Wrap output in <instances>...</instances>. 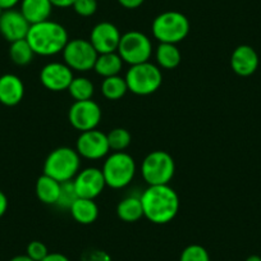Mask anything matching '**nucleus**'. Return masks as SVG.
Wrapping results in <instances>:
<instances>
[{"instance_id":"1","label":"nucleus","mask_w":261,"mask_h":261,"mask_svg":"<svg viewBox=\"0 0 261 261\" xmlns=\"http://www.w3.org/2000/svg\"><path fill=\"white\" fill-rule=\"evenodd\" d=\"M144 217L154 224L172 222L179 210V197L169 185L149 186L140 196Z\"/></svg>"},{"instance_id":"28","label":"nucleus","mask_w":261,"mask_h":261,"mask_svg":"<svg viewBox=\"0 0 261 261\" xmlns=\"http://www.w3.org/2000/svg\"><path fill=\"white\" fill-rule=\"evenodd\" d=\"M179 261H210V255L206 248L201 245L193 243L182 251Z\"/></svg>"},{"instance_id":"15","label":"nucleus","mask_w":261,"mask_h":261,"mask_svg":"<svg viewBox=\"0 0 261 261\" xmlns=\"http://www.w3.org/2000/svg\"><path fill=\"white\" fill-rule=\"evenodd\" d=\"M31 24L29 23L21 11L8 9L0 17V34L7 41L14 42L26 39Z\"/></svg>"},{"instance_id":"10","label":"nucleus","mask_w":261,"mask_h":261,"mask_svg":"<svg viewBox=\"0 0 261 261\" xmlns=\"http://www.w3.org/2000/svg\"><path fill=\"white\" fill-rule=\"evenodd\" d=\"M101 108L94 100H84V101H74L69 108L68 119L72 127L80 132L96 129L99 123L101 122Z\"/></svg>"},{"instance_id":"20","label":"nucleus","mask_w":261,"mask_h":261,"mask_svg":"<svg viewBox=\"0 0 261 261\" xmlns=\"http://www.w3.org/2000/svg\"><path fill=\"white\" fill-rule=\"evenodd\" d=\"M60 187H62V183L49 175L42 174L36 180L37 199L46 205H57L60 196Z\"/></svg>"},{"instance_id":"3","label":"nucleus","mask_w":261,"mask_h":261,"mask_svg":"<svg viewBox=\"0 0 261 261\" xmlns=\"http://www.w3.org/2000/svg\"><path fill=\"white\" fill-rule=\"evenodd\" d=\"M81 156L76 149L60 146L53 150L44 163V174L54 178L58 182L72 180L80 172Z\"/></svg>"},{"instance_id":"34","label":"nucleus","mask_w":261,"mask_h":261,"mask_svg":"<svg viewBox=\"0 0 261 261\" xmlns=\"http://www.w3.org/2000/svg\"><path fill=\"white\" fill-rule=\"evenodd\" d=\"M41 261H71L68 257L63 253L59 252H49L45 258H42Z\"/></svg>"},{"instance_id":"37","label":"nucleus","mask_w":261,"mask_h":261,"mask_svg":"<svg viewBox=\"0 0 261 261\" xmlns=\"http://www.w3.org/2000/svg\"><path fill=\"white\" fill-rule=\"evenodd\" d=\"M21 0H0V8H3L4 11L8 9H13Z\"/></svg>"},{"instance_id":"2","label":"nucleus","mask_w":261,"mask_h":261,"mask_svg":"<svg viewBox=\"0 0 261 261\" xmlns=\"http://www.w3.org/2000/svg\"><path fill=\"white\" fill-rule=\"evenodd\" d=\"M26 40L31 45L35 54L51 57L63 51L69 41V37L64 26L47 19L40 23L31 24Z\"/></svg>"},{"instance_id":"36","label":"nucleus","mask_w":261,"mask_h":261,"mask_svg":"<svg viewBox=\"0 0 261 261\" xmlns=\"http://www.w3.org/2000/svg\"><path fill=\"white\" fill-rule=\"evenodd\" d=\"M7 209H8V199H7L6 193L0 191V218L6 214Z\"/></svg>"},{"instance_id":"6","label":"nucleus","mask_w":261,"mask_h":261,"mask_svg":"<svg viewBox=\"0 0 261 261\" xmlns=\"http://www.w3.org/2000/svg\"><path fill=\"white\" fill-rule=\"evenodd\" d=\"M128 91L140 96H147L160 89L163 84L162 69L150 62L130 65L125 73Z\"/></svg>"},{"instance_id":"4","label":"nucleus","mask_w":261,"mask_h":261,"mask_svg":"<svg viewBox=\"0 0 261 261\" xmlns=\"http://www.w3.org/2000/svg\"><path fill=\"white\" fill-rule=\"evenodd\" d=\"M151 30L152 35L159 42L177 45L187 37L190 32V21L180 12H164L154 19Z\"/></svg>"},{"instance_id":"14","label":"nucleus","mask_w":261,"mask_h":261,"mask_svg":"<svg viewBox=\"0 0 261 261\" xmlns=\"http://www.w3.org/2000/svg\"><path fill=\"white\" fill-rule=\"evenodd\" d=\"M120 37L122 35L114 23L100 22L94 26L90 34V42L95 47L97 54H105V53L117 51Z\"/></svg>"},{"instance_id":"31","label":"nucleus","mask_w":261,"mask_h":261,"mask_svg":"<svg viewBox=\"0 0 261 261\" xmlns=\"http://www.w3.org/2000/svg\"><path fill=\"white\" fill-rule=\"evenodd\" d=\"M47 253H49V250H47L46 245L41 241H32L27 246L26 255L34 261H41L42 258L46 257Z\"/></svg>"},{"instance_id":"35","label":"nucleus","mask_w":261,"mask_h":261,"mask_svg":"<svg viewBox=\"0 0 261 261\" xmlns=\"http://www.w3.org/2000/svg\"><path fill=\"white\" fill-rule=\"evenodd\" d=\"M74 2L76 0H50L53 7H57V8H69L73 6Z\"/></svg>"},{"instance_id":"26","label":"nucleus","mask_w":261,"mask_h":261,"mask_svg":"<svg viewBox=\"0 0 261 261\" xmlns=\"http://www.w3.org/2000/svg\"><path fill=\"white\" fill-rule=\"evenodd\" d=\"M68 92L74 101H84L91 100L94 96V84L87 77H74L68 87Z\"/></svg>"},{"instance_id":"24","label":"nucleus","mask_w":261,"mask_h":261,"mask_svg":"<svg viewBox=\"0 0 261 261\" xmlns=\"http://www.w3.org/2000/svg\"><path fill=\"white\" fill-rule=\"evenodd\" d=\"M127 91L128 86L125 79L124 77H120L119 74L118 76L107 77L101 84V92L104 97H107L108 100L122 99Z\"/></svg>"},{"instance_id":"25","label":"nucleus","mask_w":261,"mask_h":261,"mask_svg":"<svg viewBox=\"0 0 261 261\" xmlns=\"http://www.w3.org/2000/svg\"><path fill=\"white\" fill-rule=\"evenodd\" d=\"M34 50L26 39L18 40V41L11 42L9 47V57L12 62L17 65H27L34 59Z\"/></svg>"},{"instance_id":"17","label":"nucleus","mask_w":261,"mask_h":261,"mask_svg":"<svg viewBox=\"0 0 261 261\" xmlns=\"http://www.w3.org/2000/svg\"><path fill=\"white\" fill-rule=\"evenodd\" d=\"M24 96V85L18 76L12 73L0 77V102L6 107H16Z\"/></svg>"},{"instance_id":"9","label":"nucleus","mask_w":261,"mask_h":261,"mask_svg":"<svg viewBox=\"0 0 261 261\" xmlns=\"http://www.w3.org/2000/svg\"><path fill=\"white\" fill-rule=\"evenodd\" d=\"M64 63L72 71L87 72L94 69L97 59V51L90 40L73 39L69 40L62 51Z\"/></svg>"},{"instance_id":"16","label":"nucleus","mask_w":261,"mask_h":261,"mask_svg":"<svg viewBox=\"0 0 261 261\" xmlns=\"http://www.w3.org/2000/svg\"><path fill=\"white\" fill-rule=\"evenodd\" d=\"M230 67L233 72L241 77H248L256 72L258 67V55L250 45H240L230 57Z\"/></svg>"},{"instance_id":"22","label":"nucleus","mask_w":261,"mask_h":261,"mask_svg":"<svg viewBox=\"0 0 261 261\" xmlns=\"http://www.w3.org/2000/svg\"><path fill=\"white\" fill-rule=\"evenodd\" d=\"M117 215L125 223H135L144 217L141 199L137 196L124 197L117 206Z\"/></svg>"},{"instance_id":"30","label":"nucleus","mask_w":261,"mask_h":261,"mask_svg":"<svg viewBox=\"0 0 261 261\" xmlns=\"http://www.w3.org/2000/svg\"><path fill=\"white\" fill-rule=\"evenodd\" d=\"M97 2L99 0H76L72 8L79 16L91 17L97 11Z\"/></svg>"},{"instance_id":"32","label":"nucleus","mask_w":261,"mask_h":261,"mask_svg":"<svg viewBox=\"0 0 261 261\" xmlns=\"http://www.w3.org/2000/svg\"><path fill=\"white\" fill-rule=\"evenodd\" d=\"M86 261H112L110 256L107 252L100 250H95L89 252Z\"/></svg>"},{"instance_id":"5","label":"nucleus","mask_w":261,"mask_h":261,"mask_svg":"<svg viewBox=\"0 0 261 261\" xmlns=\"http://www.w3.org/2000/svg\"><path fill=\"white\" fill-rule=\"evenodd\" d=\"M102 175L108 187L120 190L134 180L136 174V162L124 151L108 155L102 165Z\"/></svg>"},{"instance_id":"27","label":"nucleus","mask_w":261,"mask_h":261,"mask_svg":"<svg viewBox=\"0 0 261 261\" xmlns=\"http://www.w3.org/2000/svg\"><path fill=\"white\" fill-rule=\"evenodd\" d=\"M107 137L110 150H113L114 152L124 151L132 141V136H130L129 132L125 128L120 127L110 130L109 134H107Z\"/></svg>"},{"instance_id":"12","label":"nucleus","mask_w":261,"mask_h":261,"mask_svg":"<svg viewBox=\"0 0 261 261\" xmlns=\"http://www.w3.org/2000/svg\"><path fill=\"white\" fill-rule=\"evenodd\" d=\"M73 79V71L64 62L47 63L40 72V81L42 86L53 92H62L68 90Z\"/></svg>"},{"instance_id":"11","label":"nucleus","mask_w":261,"mask_h":261,"mask_svg":"<svg viewBox=\"0 0 261 261\" xmlns=\"http://www.w3.org/2000/svg\"><path fill=\"white\" fill-rule=\"evenodd\" d=\"M76 150L80 156L89 160H99L110 151L107 134L99 129L81 132L76 142Z\"/></svg>"},{"instance_id":"33","label":"nucleus","mask_w":261,"mask_h":261,"mask_svg":"<svg viewBox=\"0 0 261 261\" xmlns=\"http://www.w3.org/2000/svg\"><path fill=\"white\" fill-rule=\"evenodd\" d=\"M145 0H118V3L125 9H136L144 4Z\"/></svg>"},{"instance_id":"23","label":"nucleus","mask_w":261,"mask_h":261,"mask_svg":"<svg viewBox=\"0 0 261 261\" xmlns=\"http://www.w3.org/2000/svg\"><path fill=\"white\" fill-rule=\"evenodd\" d=\"M158 67L163 69H174L182 60L179 49L175 44H163L160 42L155 51Z\"/></svg>"},{"instance_id":"13","label":"nucleus","mask_w":261,"mask_h":261,"mask_svg":"<svg viewBox=\"0 0 261 261\" xmlns=\"http://www.w3.org/2000/svg\"><path fill=\"white\" fill-rule=\"evenodd\" d=\"M73 185L79 197L91 200L96 199L107 187L101 169L95 167L80 170L76 177L73 178Z\"/></svg>"},{"instance_id":"7","label":"nucleus","mask_w":261,"mask_h":261,"mask_svg":"<svg viewBox=\"0 0 261 261\" xmlns=\"http://www.w3.org/2000/svg\"><path fill=\"white\" fill-rule=\"evenodd\" d=\"M175 173V163L167 151L156 150L145 156L141 164V174L149 186L169 185Z\"/></svg>"},{"instance_id":"19","label":"nucleus","mask_w":261,"mask_h":261,"mask_svg":"<svg viewBox=\"0 0 261 261\" xmlns=\"http://www.w3.org/2000/svg\"><path fill=\"white\" fill-rule=\"evenodd\" d=\"M69 212H71L72 218L77 223L84 225L92 224L99 217V206L95 202V200L91 199L79 197L69 207Z\"/></svg>"},{"instance_id":"8","label":"nucleus","mask_w":261,"mask_h":261,"mask_svg":"<svg viewBox=\"0 0 261 261\" xmlns=\"http://www.w3.org/2000/svg\"><path fill=\"white\" fill-rule=\"evenodd\" d=\"M122 60L129 65L150 62L152 54L151 40L140 31H128L122 35L117 50Z\"/></svg>"},{"instance_id":"21","label":"nucleus","mask_w":261,"mask_h":261,"mask_svg":"<svg viewBox=\"0 0 261 261\" xmlns=\"http://www.w3.org/2000/svg\"><path fill=\"white\" fill-rule=\"evenodd\" d=\"M123 63L124 62H123L122 58H120V55L117 51L99 54L96 62H95L94 71L99 76L104 77V79L118 76L123 68Z\"/></svg>"},{"instance_id":"29","label":"nucleus","mask_w":261,"mask_h":261,"mask_svg":"<svg viewBox=\"0 0 261 261\" xmlns=\"http://www.w3.org/2000/svg\"><path fill=\"white\" fill-rule=\"evenodd\" d=\"M79 199L76 190H74L73 179L68 180V182H63L62 187H60V196L58 200L57 205L64 209H69L76 200Z\"/></svg>"},{"instance_id":"40","label":"nucleus","mask_w":261,"mask_h":261,"mask_svg":"<svg viewBox=\"0 0 261 261\" xmlns=\"http://www.w3.org/2000/svg\"><path fill=\"white\" fill-rule=\"evenodd\" d=\"M4 13V9L3 8H0V17H2V14Z\"/></svg>"},{"instance_id":"39","label":"nucleus","mask_w":261,"mask_h":261,"mask_svg":"<svg viewBox=\"0 0 261 261\" xmlns=\"http://www.w3.org/2000/svg\"><path fill=\"white\" fill-rule=\"evenodd\" d=\"M246 261H261V257L257 255H251L246 258Z\"/></svg>"},{"instance_id":"38","label":"nucleus","mask_w":261,"mask_h":261,"mask_svg":"<svg viewBox=\"0 0 261 261\" xmlns=\"http://www.w3.org/2000/svg\"><path fill=\"white\" fill-rule=\"evenodd\" d=\"M9 261H34L31 257H29L27 255H18V256H14L12 257Z\"/></svg>"},{"instance_id":"18","label":"nucleus","mask_w":261,"mask_h":261,"mask_svg":"<svg viewBox=\"0 0 261 261\" xmlns=\"http://www.w3.org/2000/svg\"><path fill=\"white\" fill-rule=\"evenodd\" d=\"M51 11L50 0H21V13L30 24L47 21Z\"/></svg>"}]
</instances>
